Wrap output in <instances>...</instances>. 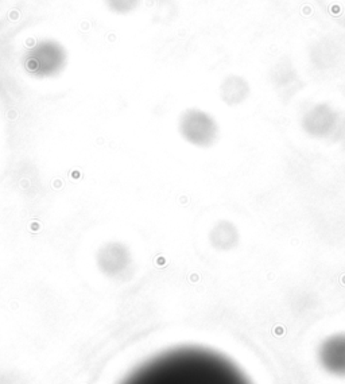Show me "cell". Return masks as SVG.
I'll use <instances>...</instances> for the list:
<instances>
[{
    "label": "cell",
    "mask_w": 345,
    "mask_h": 384,
    "mask_svg": "<svg viewBox=\"0 0 345 384\" xmlns=\"http://www.w3.org/2000/svg\"><path fill=\"white\" fill-rule=\"evenodd\" d=\"M122 384H251L223 355L186 346L165 352L134 371Z\"/></svg>",
    "instance_id": "1"
},
{
    "label": "cell",
    "mask_w": 345,
    "mask_h": 384,
    "mask_svg": "<svg viewBox=\"0 0 345 384\" xmlns=\"http://www.w3.org/2000/svg\"><path fill=\"white\" fill-rule=\"evenodd\" d=\"M66 54L59 43L54 41H42L31 47L26 54V69L39 77L58 73L64 67Z\"/></svg>",
    "instance_id": "2"
},
{
    "label": "cell",
    "mask_w": 345,
    "mask_h": 384,
    "mask_svg": "<svg viewBox=\"0 0 345 384\" xmlns=\"http://www.w3.org/2000/svg\"><path fill=\"white\" fill-rule=\"evenodd\" d=\"M320 361L328 372L345 376V334H336L324 341Z\"/></svg>",
    "instance_id": "3"
},
{
    "label": "cell",
    "mask_w": 345,
    "mask_h": 384,
    "mask_svg": "<svg viewBox=\"0 0 345 384\" xmlns=\"http://www.w3.org/2000/svg\"><path fill=\"white\" fill-rule=\"evenodd\" d=\"M181 130L188 140L194 143H202L212 138V125L202 113L188 112L181 121Z\"/></svg>",
    "instance_id": "4"
},
{
    "label": "cell",
    "mask_w": 345,
    "mask_h": 384,
    "mask_svg": "<svg viewBox=\"0 0 345 384\" xmlns=\"http://www.w3.org/2000/svg\"><path fill=\"white\" fill-rule=\"evenodd\" d=\"M109 10L120 15H125L134 11L140 0H105Z\"/></svg>",
    "instance_id": "5"
}]
</instances>
